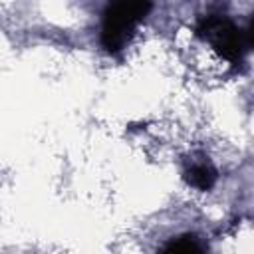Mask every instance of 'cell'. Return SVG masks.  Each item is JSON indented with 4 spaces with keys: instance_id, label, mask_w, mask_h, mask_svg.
Returning <instances> with one entry per match:
<instances>
[{
    "instance_id": "cell-1",
    "label": "cell",
    "mask_w": 254,
    "mask_h": 254,
    "mask_svg": "<svg viewBox=\"0 0 254 254\" xmlns=\"http://www.w3.org/2000/svg\"><path fill=\"white\" fill-rule=\"evenodd\" d=\"M151 0H111L103 12L101 44L109 54H117L131 42L137 26L151 12Z\"/></svg>"
},
{
    "instance_id": "cell-2",
    "label": "cell",
    "mask_w": 254,
    "mask_h": 254,
    "mask_svg": "<svg viewBox=\"0 0 254 254\" xmlns=\"http://www.w3.org/2000/svg\"><path fill=\"white\" fill-rule=\"evenodd\" d=\"M196 34L206 38L210 46L228 62H240L244 52H248L252 44L250 28H236L232 22L216 16L204 18L198 24Z\"/></svg>"
},
{
    "instance_id": "cell-3",
    "label": "cell",
    "mask_w": 254,
    "mask_h": 254,
    "mask_svg": "<svg viewBox=\"0 0 254 254\" xmlns=\"http://www.w3.org/2000/svg\"><path fill=\"white\" fill-rule=\"evenodd\" d=\"M185 175H187L189 185L194 187L196 190H210V189L214 187V183H216V177H218L216 169H214L210 163H206V161H202V163H192V165L187 169Z\"/></svg>"
},
{
    "instance_id": "cell-4",
    "label": "cell",
    "mask_w": 254,
    "mask_h": 254,
    "mask_svg": "<svg viewBox=\"0 0 254 254\" xmlns=\"http://www.w3.org/2000/svg\"><path fill=\"white\" fill-rule=\"evenodd\" d=\"M165 250H169V252H198V250H202V244L194 236L185 234V236H179V238L171 240L169 244H165Z\"/></svg>"
}]
</instances>
